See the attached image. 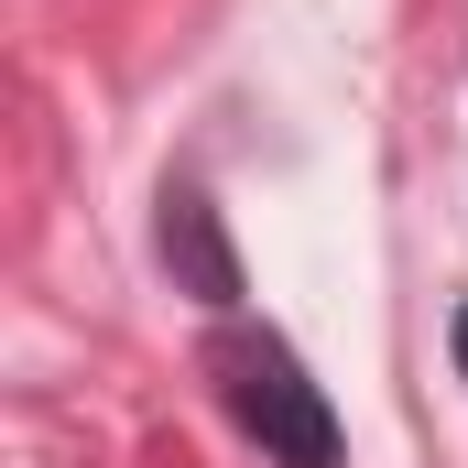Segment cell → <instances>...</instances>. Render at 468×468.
I'll list each match as a JSON object with an SVG mask.
<instances>
[{"mask_svg":"<svg viewBox=\"0 0 468 468\" xmlns=\"http://www.w3.org/2000/svg\"><path fill=\"white\" fill-rule=\"evenodd\" d=\"M207 370H218L229 414L261 436L272 468H338V414H327V392L305 381V359L283 349L272 327H229V338L207 349Z\"/></svg>","mask_w":468,"mask_h":468,"instance_id":"6da1fadb","label":"cell"},{"mask_svg":"<svg viewBox=\"0 0 468 468\" xmlns=\"http://www.w3.org/2000/svg\"><path fill=\"white\" fill-rule=\"evenodd\" d=\"M458 381H468V305H458Z\"/></svg>","mask_w":468,"mask_h":468,"instance_id":"7a4b0ae2","label":"cell"}]
</instances>
